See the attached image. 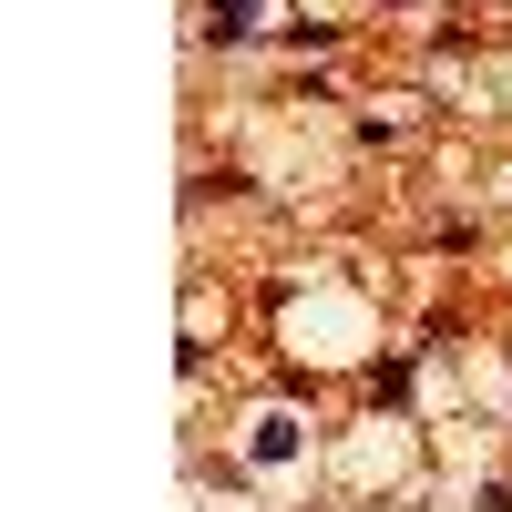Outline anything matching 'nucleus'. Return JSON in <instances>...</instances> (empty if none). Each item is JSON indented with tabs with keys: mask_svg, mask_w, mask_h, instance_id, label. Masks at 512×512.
I'll return each mask as SVG.
<instances>
[{
	"mask_svg": "<svg viewBox=\"0 0 512 512\" xmlns=\"http://www.w3.org/2000/svg\"><path fill=\"white\" fill-rule=\"evenodd\" d=\"M246 461L256 472H297V461H308V420L297 410H256L246 420Z\"/></svg>",
	"mask_w": 512,
	"mask_h": 512,
	"instance_id": "obj_1",
	"label": "nucleus"
},
{
	"mask_svg": "<svg viewBox=\"0 0 512 512\" xmlns=\"http://www.w3.org/2000/svg\"><path fill=\"white\" fill-rule=\"evenodd\" d=\"M205 31H216V41H246V31H267V0H205Z\"/></svg>",
	"mask_w": 512,
	"mask_h": 512,
	"instance_id": "obj_2",
	"label": "nucleus"
}]
</instances>
